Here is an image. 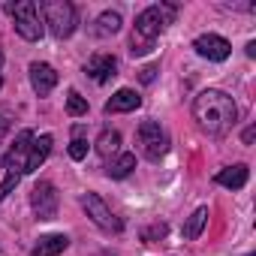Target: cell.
Masks as SVG:
<instances>
[{"mask_svg":"<svg viewBox=\"0 0 256 256\" xmlns=\"http://www.w3.org/2000/svg\"><path fill=\"white\" fill-rule=\"evenodd\" d=\"M193 120L199 124V130L220 139L226 136L235 120H238V106L235 100L226 94V90H217V88H208L202 90L196 100H193Z\"/></svg>","mask_w":256,"mask_h":256,"instance_id":"cell-1","label":"cell"},{"mask_svg":"<svg viewBox=\"0 0 256 256\" xmlns=\"http://www.w3.org/2000/svg\"><path fill=\"white\" fill-rule=\"evenodd\" d=\"M175 12H178L175 4H154V6L142 10L136 16V30H133V40H130V54L133 58L148 54L154 48V40L166 30V24L175 22Z\"/></svg>","mask_w":256,"mask_h":256,"instance_id":"cell-2","label":"cell"},{"mask_svg":"<svg viewBox=\"0 0 256 256\" xmlns=\"http://www.w3.org/2000/svg\"><path fill=\"white\" fill-rule=\"evenodd\" d=\"M40 12H42V24H48V30L58 36V40H66L72 36L76 30V6L70 0H42L40 4Z\"/></svg>","mask_w":256,"mask_h":256,"instance_id":"cell-3","label":"cell"},{"mask_svg":"<svg viewBox=\"0 0 256 256\" xmlns=\"http://www.w3.org/2000/svg\"><path fill=\"white\" fill-rule=\"evenodd\" d=\"M136 145H139V151H142L145 160L160 163L166 157V151H169V133L160 126V120L148 118V120L139 124V130H136Z\"/></svg>","mask_w":256,"mask_h":256,"instance_id":"cell-4","label":"cell"},{"mask_svg":"<svg viewBox=\"0 0 256 256\" xmlns=\"http://www.w3.org/2000/svg\"><path fill=\"white\" fill-rule=\"evenodd\" d=\"M12 22H16V34L28 42H36L42 40V18H40V6L34 4V0H18V4H10L6 6Z\"/></svg>","mask_w":256,"mask_h":256,"instance_id":"cell-5","label":"cell"},{"mask_svg":"<svg viewBox=\"0 0 256 256\" xmlns=\"http://www.w3.org/2000/svg\"><path fill=\"white\" fill-rule=\"evenodd\" d=\"M82 208L88 211V217H90L102 232H120V229H124L120 217L112 214V208L106 205V199H102L100 193H84V196H82Z\"/></svg>","mask_w":256,"mask_h":256,"instance_id":"cell-6","label":"cell"},{"mask_svg":"<svg viewBox=\"0 0 256 256\" xmlns=\"http://www.w3.org/2000/svg\"><path fill=\"white\" fill-rule=\"evenodd\" d=\"M58 205H60V196H58V187L52 181H40L34 190H30V208L40 220H54L58 217Z\"/></svg>","mask_w":256,"mask_h":256,"instance_id":"cell-7","label":"cell"},{"mask_svg":"<svg viewBox=\"0 0 256 256\" xmlns=\"http://www.w3.org/2000/svg\"><path fill=\"white\" fill-rule=\"evenodd\" d=\"M30 142H34V133L30 130H22L12 142V148L6 151L4 157V169L6 172H16V175H28V154H30Z\"/></svg>","mask_w":256,"mask_h":256,"instance_id":"cell-8","label":"cell"},{"mask_svg":"<svg viewBox=\"0 0 256 256\" xmlns=\"http://www.w3.org/2000/svg\"><path fill=\"white\" fill-rule=\"evenodd\" d=\"M193 48H196L199 58H208V60H214V64H220V60H226V58L232 54L229 40H223V36H217V34H202V36H196V40H193Z\"/></svg>","mask_w":256,"mask_h":256,"instance_id":"cell-9","label":"cell"},{"mask_svg":"<svg viewBox=\"0 0 256 256\" xmlns=\"http://www.w3.org/2000/svg\"><path fill=\"white\" fill-rule=\"evenodd\" d=\"M84 76L96 84H106L108 78L118 76V58L114 54H94L88 64H84Z\"/></svg>","mask_w":256,"mask_h":256,"instance_id":"cell-10","label":"cell"},{"mask_svg":"<svg viewBox=\"0 0 256 256\" xmlns=\"http://www.w3.org/2000/svg\"><path fill=\"white\" fill-rule=\"evenodd\" d=\"M54 84H58V72L52 64H42V60L30 64V88L36 90V96H48Z\"/></svg>","mask_w":256,"mask_h":256,"instance_id":"cell-11","label":"cell"},{"mask_svg":"<svg viewBox=\"0 0 256 256\" xmlns=\"http://www.w3.org/2000/svg\"><path fill=\"white\" fill-rule=\"evenodd\" d=\"M142 106V96L133 90V88H120L118 94H112V100L106 102V112L108 114H120V112H136Z\"/></svg>","mask_w":256,"mask_h":256,"instance_id":"cell-12","label":"cell"},{"mask_svg":"<svg viewBox=\"0 0 256 256\" xmlns=\"http://www.w3.org/2000/svg\"><path fill=\"white\" fill-rule=\"evenodd\" d=\"M52 145H54V139L48 136V133H42V136H34V142H30V154H28V175H34L46 160H48V154H52Z\"/></svg>","mask_w":256,"mask_h":256,"instance_id":"cell-13","label":"cell"},{"mask_svg":"<svg viewBox=\"0 0 256 256\" xmlns=\"http://www.w3.org/2000/svg\"><path fill=\"white\" fill-rule=\"evenodd\" d=\"M247 178H250V169H247L244 163L226 166V169H220V172L214 175V181H217L220 187H226V190H241V187L247 184Z\"/></svg>","mask_w":256,"mask_h":256,"instance_id":"cell-14","label":"cell"},{"mask_svg":"<svg viewBox=\"0 0 256 256\" xmlns=\"http://www.w3.org/2000/svg\"><path fill=\"white\" fill-rule=\"evenodd\" d=\"M133 169H136V154H130V151H120L118 157H112V160L106 163V175H108V178H114V181L126 178Z\"/></svg>","mask_w":256,"mask_h":256,"instance_id":"cell-15","label":"cell"},{"mask_svg":"<svg viewBox=\"0 0 256 256\" xmlns=\"http://www.w3.org/2000/svg\"><path fill=\"white\" fill-rule=\"evenodd\" d=\"M120 24H124L120 12H118V10H106V12L96 16V22H94V34H96V36H114V34L120 30Z\"/></svg>","mask_w":256,"mask_h":256,"instance_id":"cell-16","label":"cell"},{"mask_svg":"<svg viewBox=\"0 0 256 256\" xmlns=\"http://www.w3.org/2000/svg\"><path fill=\"white\" fill-rule=\"evenodd\" d=\"M96 154L108 163L112 157H118L120 154V133L118 130H102L100 133V139H96Z\"/></svg>","mask_w":256,"mask_h":256,"instance_id":"cell-17","label":"cell"},{"mask_svg":"<svg viewBox=\"0 0 256 256\" xmlns=\"http://www.w3.org/2000/svg\"><path fill=\"white\" fill-rule=\"evenodd\" d=\"M66 247H70V238L66 235H46V238H40V244L34 247L30 256H58Z\"/></svg>","mask_w":256,"mask_h":256,"instance_id":"cell-18","label":"cell"},{"mask_svg":"<svg viewBox=\"0 0 256 256\" xmlns=\"http://www.w3.org/2000/svg\"><path fill=\"white\" fill-rule=\"evenodd\" d=\"M205 223H208V208L202 205V208H196V211L187 217V223H184V238H187V241H196V238L202 235Z\"/></svg>","mask_w":256,"mask_h":256,"instance_id":"cell-19","label":"cell"},{"mask_svg":"<svg viewBox=\"0 0 256 256\" xmlns=\"http://www.w3.org/2000/svg\"><path fill=\"white\" fill-rule=\"evenodd\" d=\"M66 112H70L72 118H82V114H88V100H84L78 90H70V94H66Z\"/></svg>","mask_w":256,"mask_h":256,"instance_id":"cell-20","label":"cell"},{"mask_svg":"<svg viewBox=\"0 0 256 256\" xmlns=\"http://www.w3.org/2000/svg\"><path fill=\"white\" fill-rule=\"evenodd\" d=\"M70 157L72 160H84L88 157V139H82V130L76 126V139L70 142Z\"/></svg>","mask_w":256,"mask_h":256,"instance_id":"cell-21","label":"cell"},{"mask_svg":"<svg viewBox=\"0 0 256 256\" xmlns=\"http://www.w3.org/2000/svg\"><path fill=\"white\" fill-rule=\"evenodd\" d=\"M18 181H22V175H16V172H6V178L0 181V202H4L16 187H18Z\"/></svg>","mask_w":256,"mask_h":256,"instance_id":"cell-22","label":"cell"},{"mask_svg":"<svg viewBox=\"0 0 256 256\" xmlns=\"http://www.w3.org/2000/svg\"><path fill=\"white\" fill-rule=\"evenodd\" d=\"M10 126H12V108L0 106V142H4V136L10 133Z\"/></svg>","mask_w":256,"mask_h":256,"instance_id":"cell-23","label":"cell"},{"mask_svg":"<svg viewBox=\"0 0 256 256\" xmlns=\"http://www.w3.org/2000/svg\"><path fill=\"white\" fill-rule=\"evenodd\" d=\"M157 72H160V64H148L145 70H139V82H142V84H151V82L157 78Z\"/></svg>","mask_w":256,"mask_h":256,"instance_id":"cell-24","label":"cell"},{"mask_svg":"<svg viewBox=\"0 0 256 256\" xmlns=\"http://www.w3.org/2000/svg\"><path fill=\"white\" fill-rule=\"evenodd\" d=\"M166 235V223H154L151 229H145V241H154V238H163Z\"/></svg>","mask_w":256,"mask_h":256,"instance_id":"cell-25","label":"cell"},{"mask_svg":"<svg viewBox=\"0 0 256 256\" xmlns=\"http://www.w3.org/2000/svg\"><path fill=\"white\" fill-rule=\"evenodd\" d=\"M253 136H256V126H247L244 136H241V139H244V145H250V142H253Z\"/></svg>","mask_w":256,"mask_h":256,"instance_id":"cell-26","label":"cell"},{"mask_svg":"<svg viewBox=\"0 0 256 256\" xmlns=\"http://www.w3.org/2000/svg\"><path fill=\"white\" fill-rule=\"evenodd\" d=\"M0 66H4V52H0ZM0 84H4V78H0Z\"/></svg>","mask_w":256,"mask_h":256,"instance_id":"cell-27","label":"cell"}]
</instances>
